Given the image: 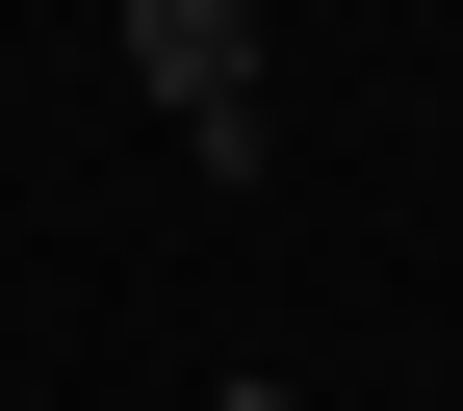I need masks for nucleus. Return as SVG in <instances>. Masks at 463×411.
<instances>
[{
    "label": "nucleus",
    "mask_w": 463,
    "mask_h": 411,
    "mask_svg": "<svg viewBox=\"0 0 463 411\" xmlns=\"http://www.w3.org/2000/svg\"><path fill=\"white\" fill-rule=\"evenodd\" d=\"M103 26H129V78H155V103H181L206 181H258V129H283V103H258V0H103Z\"/></svg>",
    "instance_id": "obj_1"
},
{
    "label": "nucleus",
    "mask_w": 463,
    "mask_h": 411,
    "mask_svg": "<svg viewBox=\"0 0 463 411\" xmlns=\"http://www.w3.org/2000/svg\"><path fill=\"white\" fill-rule=\"evenodd\" d=\"M206 411H309V386H206Z\"/></svg>",
    "instance_id": "obj_2"
}]
</instances>
